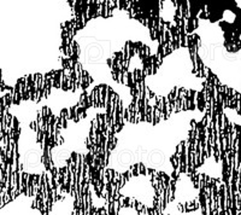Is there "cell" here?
<instances>
[{
  "instance_id": "1",
  "label": "cell",
  "mask_w": 241,
  "mask_h": 215,
  "mask_svg": "<svg viewBox=\"0 0 241 215\" xmlns=\"http://www.w3.org/2000/svg\"><path fill=\"white\" fill-rule=\"evenodd\" d=\"M78 105L85 108L86 110H88L90 106H89V103H88V92L87 91H83V93L81 94L80 97V101H78Z\"/></svg>"
},
{
  "instance_id": "2",
  "label": "cell",
  "mask_w": 241,
  "mask_h": 215,
  "mask_svg": "<svg viewBox=\"0 0 241 215\" xmlns=\"http://www.w3.org/2000/svg\"><path fill=\"white\" fill-rule=\"evenodd\" d=\"M77 106H78V103L75 104V105H72V106L69 109V120H72L74 122H78V120H77V114H76Z\"/></svg>"
},
{
  "instance_id": "3",
  "label": "cell",
  "mask_w": 241,
  "mask_h": 215,
  "mask_svg": "<svg viewBox=\"0 0 241 215\" xmlns=\"http://www.w3.org/2000/svg\"><path fill=\"white\" fill-rule=\"evenodd\" d=\"M86 111H87V110H86L85 108H82V106H80V105L77 106L76 114H77V120H78V121H81V120L86 119V115H87Z\"/></svg>"
},
{
  "instance_id": "4",
  "label": "cell",
  "mask_w": 241,
  "mask_h": 215,
  "mask_svg": "<svg viewBox=\"0 0 241 215\" xmlns=\"http://www.w3.org/2000/svg\"><path fill=\"white\" fill-rule=\"evenodd\" d=\"M129 169H130V172H132L133 178H136V177H139V175H140V173H139V163L133 164Z\"/></svg>"
},
{
  "instance_id": "5",
  "label": "cell",
  "mask_w": 241,
  "mask_h": 215,
  "mask_svg": "<svg viewBox=\"0 0 241 215\" xmlns=\"http://www.w3.org/2000/svg\"><path fill=\"white\" fill-rule=\"evenodd\" d=\"M139 173H140V175H142V177H146V175H147V168L143 166L142 163H139Z\"/></svg>"
},
{
  "instance_id": "6",
  "label": "cell",
  "mask_w": 241,
  "mask_h": 215,
  "mask_svg": "<svg viewBox=\"0 0 241 215\" xmlns=\"http://www.w3.org/2000/svg\"><path fill=\"white\" fill-rule=\"evenodd\" d=\"M143 207H145V204H142V203H140V202H136V205H135V210L138 212V214L139 213H141L142 212V209H143Z\"/></svg>"
}]
</instances>
